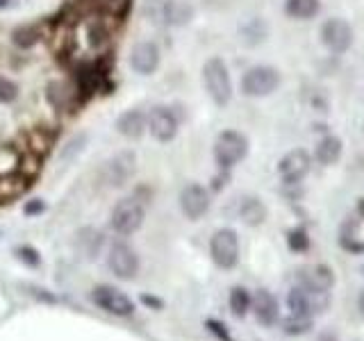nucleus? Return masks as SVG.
I'll use <instances>...</instances> for the list:
<instances>
[{"instance_id":"1","label":"nucleus","mask_w":364,"mask_h":341,"mask_svg":"<svg viewBox=\"0 0 364 341\" xmlns=\"http://www.w3.org/2000/svg\"><path fill=\"white\" fill-rule=\"evenodd\" d=\"M330 303H333V296L330 291H321V289H312L307 284H296V287L289 289L287 293V307L289 314H305V316H316L323 314Z\"/></svg>"},{"instance_id":"2","label":"nucleus","mask_w":364,"mask_h":341,"mask_svg":"<svg viewBox=\"0 0 364 341\" xmlns=\"http://www.w3.org/2000/svg\"><path fill=\"white\" fill-rule=\"evenodd\" d=\"M203 80H205V89H208L210 98L216 105H228L232 98V82H230V73H228V66L221 57H212V60L205 62L203 66Z\"/></svg>"},{"instance_id":"3","label":"nucleus","mask_w":364,"mask_h":341,"mask_svg":"<svg viewBox=\"0 0 364 341\" xmlns=\"http://www.w3.org/2000/svg\"><path fill=\"white\" fill-rule=\"evenodd\" d=\"M248 155V139L237 130H225L214 144V159L223 170L232 168Z\"/></svg>"},{"instance_id":"4","label":"nucleus","mask_w":364,"mask_h":341,"mask_svg":"<svg viewBox=\"0 0 364 341\" xmlns=\"http://www.w3.org/2000/svg\"><path fill=\"white\" fill-rule=\"evenodd\" d=\"M144 216H146V210L144 205L136 200V198H123L114 205L112 210V230L121 234V237H128L132 232H136L144 223Z\"/></svg>"},{"instance_id":"5","label":"nucleus","mask_w":364,"mask_h":341,"mask_svg":"<svg viewBox=\"0 0 364 341\" xmlns=\"http://www.w3.org/2000/svg\"><path fill=\"white\" fill-rule=\"evenodd\" d=\"M280 87V73L273 66H253L242 77V91L250 98H264Z\"/></svg>"},{"instance_id":"6","label":"nucleus","mask_w":364,"mask_h":341,"mask_svg":"<svg viewBox=\"0 0 364 341\" xmlns=\"http://www.w3.org/2000/svg\"><path fill=\"white\" fill-rule=\"evenodd\" d=\"M91 301H94L98 310L107 312L112 316H132L136 310L130 296H125L117 287H109V284H98V287L91 291Z\"/></svg>"},{"instance_id":"7","label":"nucleus","mask_w":364,"mask_h":341,"mask_svg":"<svg viewBox=\"0 0 364 341\" xmlns=\"http://www.w3.org/2000/svg\"><path fill=\"white\" fill-rule=\"evenodd\" d=\"M210 253L214 264L219 269H235L239 261V239L237 232L230 227L216 230L210 242Z\"/></svg>"},{"instance_id":"8","label":"nucleus","mask_w":364,"mask_h":341,"mask_svg":"<svg viewBox=\"0 0 364 341\" xmlns=\"http://www.w3.org/2000/svg\"><path fill=\"white\" fill-rule=\"evenodd\" d=\"M107 266L117 278L121 280H132L139 271V257H136L134 248L125 242H117L109 248L107 255Z\"/></svg>"},{"instance_id":"9","label":"nucleus","mask_w":364,"mask_h":341,"mask_svg":"<svg viewBox=\"0 0 364 341\" xmlns=\"http://www.w3.org/2000/svg\"><path fill=\"white\" fill-rule=\"evenodd\" d=\"M310 153L303 148H294L278 162V173L284 185H299V182L310 173Z\"/></svg>"},{"instance_id":"10","label":"nucleus","mask_w":364,"mask_h":341,"mask_svg":"<svg viewBox=\"0 0 364 341\" xmlns=\"http://www.w3.org/2000/svg\"><path fill=\"white\" fill-rule=\"evenodd\" d=\"M321 39L330 50L341 55L353 45V28L344 18H328L321 26Z\"/></svg>"},{"instance_id":"11","label":"nucleus","mask_w":364,"mask_h":341,"mask_svg":"<svg viewBox=\"0 0 364 341\" xmlns=\"http://www.w3.org/2000/svg\"><path fill=\"white\" fill-rule=\"evenodd\" d=\"M180 207L187 219L196 221L210 210V193L200 185H187L180 193Z\"/></svg>"},{"instance_id":"12","label":"nucleus","mask_w":364,"mask_h":341,"mask_svg":"<svg viewBox=\"0 0 364 341\" xmlns=\"http://www.w3.org/2000/svg\"><path fill=\"white\" fill-rule=\"evenodd\" d=\"M148 128L157 141H171L178 134V119L168 107H155L148 114Z\"/></svg>"},{"instance_id":"13","label":"nucleus","mask_w":364,"mask_h":341,"mask_svg":"<svg viewBox=\"0 0 364 341\" xmlns=\"http://www.w3.org/2000/svg\"><path fill=\"white\" fill-rule=\"evenodd\" d=\"M250 310H253L257 321L267 328L278 323V318H280V307H278L276 296L267 289H259L255 291V296H250Z\"/></svg>"},{"instance_id":"14","label":"nucleus","mask_w":364,"mask_h":341,"mask_svg":"<svg viewBox=\"0 0 364 341\" xmlns=\"http://www.w3.org/2000/svg\"><path fill=\"white\" fill-rule=\"evenodd\" d=\"M134 164H136V159L132 153H119L117 157H112L105 164L102 178H105V182L109 187H121L134 173Z\"/></svg>"},{"instance_id":"15","label":"nucleus","mask_w":364,"mask_h":341,"mask_svg":"<svg viewBox=\"0 0 364 341\" xmlns=\"http://www.w3.org/2000/svg\"><path fill=\"white\" fill-rule=\"evenodd\" d=\"M130 64L136 73L141 75H151L155 68L159 66V48L151 41H139L132 48L130 55Z\"/></svg>"},{"instance_id":"16","label":"nucleus","mask_w":364,"mask_h":341,"mask_svg":"<svg viewBox=\"0 0 364 341\" xmlns=\"http://www.w3.org/2000/svg\"><path fill=\"white\" fill-rule=\"evenodd\" d=\"M299 282L301 284H307V287L312 289H321V291H333L335 287V273L330 266L326 264H314L310 269H303L299 271Z\"/></svg>"},{"instance_id":"17","label":"nucleus","mask_w":364,"mask_h":341,"mask_svg":"<svg viewBox=\"0 0 364 341\" xmlns=\"http://www.w3.org/2000/svg\"><path fill=\"white\" fill-rule=\"evenodd\" d=\"M117 128L123 136H128V139H139L144 130L148 128V117L141 109H128L119 117Z\"/></svg>"},{"instance_id":"18","label":"nucleus","mask_w":364,"mask_h":341,"mask_svg":"<svg viewBox=\"0 0 364 341\" xmlns=\"http://www.w3.org/2000/svg\"><path fill=\"white\" fill-rule=\"evenodd\" d=\"M341 151H344V146H341V139L335 134H328L323 136L321 141L316 144V162L323 164V166H333L339 162L341 157Z\"/></svg>"},{"instance_id":"19","label":"nucleus","mask_w":364,"mask_h":341,"mask_svg":"<svg viewBox=\"0 0 364 341\" xmlns=\"http://www.w3.org/2000/svg\"><path fill=\"white\" fill-rule=\"evenodd\" d=\"M239 219L246 225H262L267 219V207L257 196H246L239 202Z\"/></svg>"},{"instance_id":"20","label":"nucleus","mask_w":364,"mask_h":341,"mask_svg":"<svg viewBox=\"0 0 364 341\" xmlns=\"http://www.w3.org/2000/svg\"><path fill=\"white\" fill-rule=\"evenodd\" d=\"M193 16V9L182 0H166L162 3V21L168 26H185Z\"/></svg>"},{"instance_id":"21","label":"nucleus","mask_w":364,"mask_h":341,"mask_svg":"<svg viewBox=\"0 0 364 341\" xmlns=\"http://www.w3.org/2000/svg\"><path fill=\"white\" fill-rule=\"evenodd\" d=\"M321 9V0H284V11L296 21H310Z\"/></svg>"},{"instance_id":"22","label":"nucleus","mask_w":364,"mask_h":341,"mask_svg":"<svg viewBox=\"0 0 364 341\" xmlns=\"http://www.w3.org/2000/svg\"><path fill=\"white\" fill-rule=\"evenodd\" d=\"M314 325V318L312 316H305V314H289L287 318L282 321V332L289 335V337H301L307 335Z\"/></svg>"},{"instance_id":"23","label":"nucleus","mask_w":364,"mask_h":341,"mask_svg":"<svg viewBox=\"0 0 364 341\" xmlns=\"http://www.w3.org/2000/svg\"><path fill=\"white\" fill-rule=\"evenodd\" d=\"M230 310L235 316H246L250 310V293L244 287H232L230 289Z\"/></svg>"},{"instance_id":"24","label":"nucleus","mask_w":364,"mask_h":341,"mask_svg":"<svg viewBox=\"0 0 364 341\" xmlns=\"http://www.w3.org/2000/svg\"><path fill=\"white\" fill-rule=\"evenodd\" d=\"M344 227H346V225H344ZM339 244H341V248H346L348 253H353V255H362V253H364V242H358L355 223H348L346 232L341 234V239H339Z\"/></svg>"},{"instance_id":"25","label":"nucleus","mask_w":364,"mask_h":341,"mask_svg":"<svg viewBox=\"0 0 364 341\" xmlns=\"http://www.w3.org/2000/svg\"><path fill=\"white\" fill-rule=\"evenodd\" d=\"M287 244L294 253H305V250L310 248V237H307V232L303 230V227H296V230H289Z\"/></svg>"},{"instance_id":"26","label":"nucleus","mask_w":364,"mask_h":341,"mask_svg":"<svg viewBox=\"0 0 364 341\" xmlns=\"http://www.w3.org/2000/svg\"><path fill=\"white\" fill-rule=\"evenodd\" d=\"M37 37H39V32L34 28H18L14 32V43L21 45V48H30V45L37 43Z\"/></svg>"},{"instance_id":"27","label":"nucleus","mask_w":364,"mask_h":341,"mask_svg":"<svg viewBox=\"0 0 364 341\" xmlns=\"http://www.w3.org/2000/svg\"><path fill=\"white\" fill-rule=\"evenodd\" d=\"M107 41V30L102 28V23H91L89 26V43L94 45V48H100L102 43Z\"/></svg>"},{"instance_id":"28","label":"nucleus","mask_w":364,"mask_h":341,"mask_svg":"<svg viewBox=\"0 0 364 341\" xmlns=\"http://www.w3.org/2000/svg\"><path fill=\"white\" fill-rule=\"evenodd\" d=\"M205 325H208V330H210V332H212L216 339H219V341H232V335H230V330L225 328V323L216 321V318H210V321L205 323Z\"/></svg>"},{"instance_id":"29","label":"nucleus","mask_w":364,"mask_h":341,"mask_svg":"<svg viewBox=\"0 0 364 341\" xmlns=\"http://www.w3.org/2000/svg\"><path fill=\"white\" fill-rule=\"evenodd\" d=\"M18 94V87L7 77H0V102H11Z\"/></svg>"},{"instance_id":"30","label":"nucleus","mask_w":364,"mask_h":341,"mask_svg":"<svg viewBox=\"0 0 364 341\" xmlns=\"http://www.w3.org/2000/svg\"><path fill=\"white\" fill-rule=\"evenodd\" d=\"M16 253H18V257H21L23 261H26V264H32V266H37V264H39V255H37V250H34V248H30V246H21V248L16 250Z\"/></svg>"},{"instance_id":"31","label":"nucleus","mask_w":364,"mask_h":341,"mask_svg":"<svg viewBox=\"0 0 364 341\" xmlns=\"http://www.w3.org/2000/svg\"><path fill=\"white\" fill-rule=\"evenodd\" d=\"M358 310H360V312L364 314V291H362V293L358 296Z\"/></svg>"},{"instance_id":"32","label":"nucleus","mask_w":364,"mask_h":341,"mask_svg":"<svg viewBox=\"0 0 364 341\" xmlns=\"http://www.w3.org/2000/svg\"><path fill=\"white\" fill-rule=\"evenodd\" d=\"M358 214L364 219V198H360V200H358Z\"/></svg>"},{"instance_id":"33","label":"nucleus","mask_w":364,"mask_h":341,"mask_svg":"<svg viewBox=\"0 0 364 341\" xmlns=\"http://www.w3.org/2000/svg\"><path fill=\"white\" fill-rule=\"evenodd\" d=\"M9 5V0H0V9H3V7H7Z\"/></svg>"},{"instance_id":"34","label":"nucleus","mask_w":364,"mask_h":341,"mask_svg":"<svg viewBox=\"0 0 364 341\" xmlns=\"http://www.w3.org/2000/svg\"><path fill=\"white\" fill-rule=\"evenodd\" d=\"M362 271H364V269H362Z\"/></svg>"}]
</instances>
